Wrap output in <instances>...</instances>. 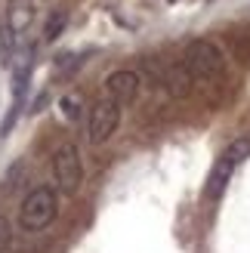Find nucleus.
<instances>
[{
    "mask_svg": "<svg viewBox=\"0 0 250 253\" xmlns=\"http://www.w3.org/2000/svg\"><path fill=\"white\" fill-rule=\"evenodd\" d=\"M222 155H226V158L235 164V167H238V164H241L244 158H250V136H241V139H235V142H232L226 151H222Z\"/></svg>",
    "mask_w": 250,
    "mask_h": 253,
    "instance_id": "9",
    "label": "nucleus"
},
{
    "mask_svg": "<svg viewBox=\"0 0 250 253\" xmlns=\"http://www.w3.org/2000/svg\"><path fill=\"white\" fill-rule=\"evenodd\" d=\"M65 22H68L65 12H53V16H49V22H46V28H43V37H46V41H56L59 31L65 28Z\"/></svg>",
    "mask_w": 250,
    "mask_h": 253,
    "instance_id": "10",
    "label": "nucleus"
},
{
    "mask_svg": "<svg viewBox=\"0 0 250 253\" xmlns=\"http://www.w3.org/2000/svg\"><path fill=\"white\" fill-rule=\"evenodd\" d=\"M121 124V105L111 102V99H102V102H96L93 111H90V126H86V133H90V142L99 145L111 139V133L118 130Z\"/></svg>",
    "mask_w": 250,
    "mask_h": 253,
    "instance_id": "4",
    "label": "nucleus"
},
{
    "mask_svg": "<svg viewBox=\"0 0 250 253\" xmlns=\"http://www.w3.org/2000/svg\"><path fill=\"white\" fill-rule=\"evenodd\" d=\"M164 86L170 90V96H176V99H182V96L192 93V74H189V68H185V62L170 65L164 71Z\"/></svg>",
    "mask_w": 250,
    "mask_h": 253,
    "instance_id": "7",
    "label": "nucleus"
},
{
    "mask_svg": "<svg viewBox=\"0 0 250 253\" xmlns=\"http://www.w3.org/2000/svg\"><path fill=\"white\" fill-rule=\"evenodd\" d=\"M232 173H235V164L226 155H219L216 164H213V170H210V179H207V198H219L222 192H226Z\"/></svg>",
    "mask_w": 250,
    "mask_h": 253,
    "instance_id": "6",
    "label": "nucleus"
},
{
    "mask_svg": "<svg viewBox=\"0 0 250 253\" xmlns=\"http://www.w3.org/2000/svg\"><path fill=\"white\" fill-rule=\"evenodd\" d=\"M62 108H65V115H68V118H78V108H74V99H71V96L62 99Z\"/></svg>",
    "mask_w": 250,
    "mask_h": 253,
    "instance_id": "12",
    "label": "nucleus"
},
{
    "mask_svg": "<svg viewBox=\"0 0 250 253\" xmlns=\"http://www.w3.org/2000/svg\"><path fill=\"white\" fill-rule=\"evenodd\" d=\"M56 219V195H53V188H34V192H28V198L22 201V207H19V225L25 232H41L46 229L49 222Z\"/></svg>",
    "mask_w": 250,
    "mask_h": 253,
    "instance_id": "1",
    "label": "nucleus"
},
{
    "mask_svg": "<svg viewBox=\"0 0 250 253\" xmlns=\"http://www.w3.org/2000/svg\"><path fill=\"white\" fill-rule=\"evenodd\" d=\"M53 179H56V185H59L65 195H74V192H78V185H81V179H83V167H81L78 148H74L71 142H65V145L56 148V155H53Z\"/></svg>",
    "mask_w": 250,
    "mask_h": 253,
    "instance_id": "3",
    "label": "nucleus"
},
{
    "mask_svg": "<svg viewBox=\"0 0 250 253\" xmlns=\"http://www.w3.org/2000/svg\"><path fill=\"white\" fill-rule=\"evenodd\" d=\"M9 238H12V229H9V222H6L3 216H0V253H6Z\"/></svg>",
    "mask_w": 250,
    "mask_h": 253,
    "instance_id": "11",
    "label": "nucleus"
},
{
    "mask_svg": "<svg viewBox=\"0 0 250 253\" xmlns=\"http://www.w3.org/2000/svg\"><path fill=\"white\" fill-rule=\"evenodd\" d=\"M6 22H9V28L16 34L28 31V25L34 22V0H9Z\"/></svg>",
    "mask_w": 250,
    "mask_h": 253,
    "instance_id": "8",
    "label": "nucleus"
},
{
    "mask_svg": "<svg viewBox=\"0 0 250 253\" xmlns=\"http://www.w3.org/2000/svg\"><path fill=\"white\" fill-rule=\"evenodd\" d=\"M105 90H108V99H111V102L130 105L133 99L139 96V74H133V71H115V74H108Z\"/></svg>",
    "mask_w": 250,
    "mask_h": 253,
    "instance_id": "5",
    "label": "nucleus"
},
{
    "mask_svg": "<svg viewBox=\"0 0 250 253\" xmlns=\"http://www.w3.org/2000/svg\"><path fill=\"white\" fill-rule=\"evenodd\" d=\"M185 68H189L192 81H216L222 78V53L210 41H192L185 49Z\"/></svg>",
    "mask_w": 250,
    "mask_h": 253,
    "instance_id": "2",
    "label": "nucleus"
}]
</instances>
